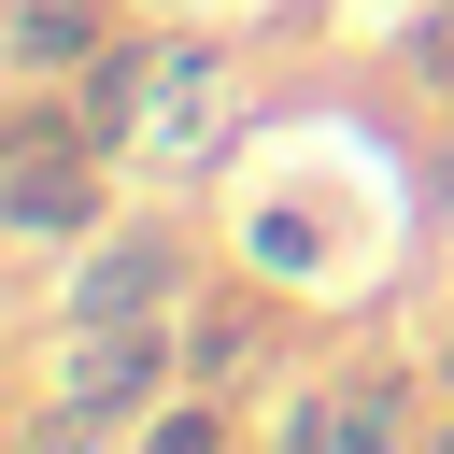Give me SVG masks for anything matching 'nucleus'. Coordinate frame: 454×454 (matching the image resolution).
Returning <instances> with one entry per match:
<instances>
[{
    "label": "nucleus",
    "mask_w": 454,
    "mask_h": 454,
    "mask_svg": "<svg viewBox=\"0 0 454 454\" xmlns=\"http://www.w3.org/2000/svg\"><path fill=\"white\" fill-rule=\"evenodd\" d=\"M114 142L71 114V85H14L0 99V241L14 255H71L99 213H114Z\"/></svg>",
    "instance_id": "obj_1"
},
{
    "label": "nucleus",
    "mask_w": 454,
    "mask_h": 454,
    "mask_svg": "<svg viewBox=\"0 0 454 454\" xmlns=\"http://www.w3.org/2000/svg\"><path fill=\"white\" fill-rule=\"evenodd\" d=\"M184 383V326L170 312H142V326H71V369H57V397H28L14 411V440L28 454H142V411Z\"/></svg>",
    "instance_id": "obj_2"
},
{
    "label": "nucleus",
    "mask_w": 454,
    "mask_h": 454,
    "mask_svg": "<svg viewBox=\"0 0 454 454\" xmlns=\"http://www.w3.org/2000/svg\"><path fill=\"white\" fill-rule=\"evenodd\" d=\"M241 57L213 43V28H170V57H156V99H142V128H128V184H213L227 156H241Z\"/></svg>",
    "instance_id": "obj_3"
},
{
    "label": "nucleus",
    "mask_w": 454,
    "mask_h": 454,
    "mask_svg": "<svg viewBox=\"0 0 454 454\" xmlns=\"http://www.w3.org/2000/svg\"><path fill=\"white\" fill-rule=\"evenodd\" d=\"M213 270H199V241H184V213H99L71 255H57V326H142V312H184Z\"/></svg>",
    "instance_id": "obj_4"
},
{
    "label": "nucleus",
    "mask_w": 454,
    "mask_h": 454,
    "mask_svg": "<svg viewBox=\"0 0 454 454\" xmlns=\"http://www.w3.org/2000/svg\"><path fill=\"white\" fill-rule=\"evenodd\" d=\"M426 383H440V369L355 355V369H326V383L270 397V440H284V454H397V440H426V426H440V411H426Z\"/></svg>",
    "instance_id": "obj_5"
},
{
    "label": "nucleus",
    "mask_w": 454,
    "mask_h": 454,
    "mask_svg": "<svg viewBox=\"0 0 454 454\" xmlns=\"http://www.w3.org/2000/svg\"><path fill=\"white\" fill-rule=\"evenodd\" d=\"M284 340V284L270 270H213L184 312V383H255V355Z\"/></svg>",
    "instance_id": "obj_6"
},
{
    "label": "nucleus",
    "mask_w": 454,
    "mask_h": 454,
    "mask_svg": "<svg viewBox=\"0 0 454 454\" xmlns=\"http://www.w3.org/2000/svg\"><path fill=\"white\" fill-rule=\"evenodd\" d=\"M114 28H128L114 0H0V71H14V85H71Z\"/></svg>",
    "instance_id": "obj_7"
},
{
    "label": "nucleus",
    "mask_w": 454,
    "mask_h": 454,
    "mask_svg": "<svg viewBox=\"0 0 454 454\" xmlns=\"http://www.w3.org/2000/svg\"><path fill=\"white\" fill-rule=\"evenodd\" d=\"M156 57H170V28H142V14H128V28L71 71V114H85L114 156H128V128H142V99H156Z\"/></svg>",
    "instance_id": "obj_8"
},
{
    "label": "nucleus",
    "mask_w": 454,
    "mask_h": 454,
    "mask_svg": "<svg viewBox=\"0 0 454 454\" xmlns=\"http://www.w3.org/2000/svg\"><path fill=\"white\" fill-rule=\"evenodd\" d=\"M383 71H397L426 114H454V0H411V14H397V43H383Z\"/></svg>",
    "instance_id": "obj_9"
},
{
    "label": "nucleus",
    "mask_w": 454,
    "mask_h": 454,
    "mask_svg": "<svg viewBox=\"0 0 454 454\" xmlns=\"http://www.w3.org/2000/svg\"><path fill=\"white\" fill-rule=\"evenodd\" d=\"M227 440V383H199V397H156L142 411V454H213Z\"/></svg>",
    "instance_id": "obj_10"
},
{
    "label": "nucleus",
    "mask_w": 454,
    "mask_h": 454,
    "mask_svg": "<svg viewBox=\"0 0 454 454\" xmlns=\"http://www.w3.org/2000/svg\"><path fill=\"white\" fill-rule=\"evenodd\" d=\"M426 199L454 213V114H440V142H426Z\"/></svg>",
    "instance_id": "obj_11"
},
{
    "label": "nucleus",
    "mask_w": 454,
    "mask_h": 454,
    "mask_svg": "<svg viewBox=\"0 0 454 454\" xmlns=\"http://www.w3.org/2000/svg\"><path fill=\"white\" fill-rule=\"evenodd\" d=\"M426 454H454V411H440V426H426Z\"/></svg>",
    "instance_id": "obj_12"
}]
</instances>
